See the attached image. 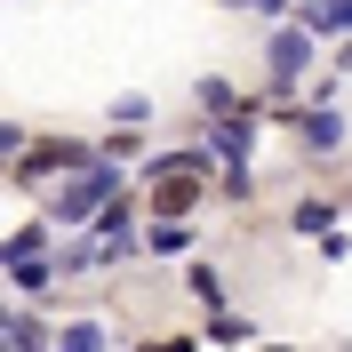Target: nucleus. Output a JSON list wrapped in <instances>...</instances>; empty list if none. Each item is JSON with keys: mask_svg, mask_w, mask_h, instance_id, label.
<instances>
[{"mask_svg": "<svg viewBox=\"0 0 352 352\" xmlns=\"http://www.w3.org/2000/svg\"><path fill=\"white\" fill-rule=\"evenodd\" d=\"M112 184H120V168H112V160H88V168H80V184H72V192H56V224H80L88 208L112 192Z\"/></svg>", "mask_w": 352, "mask_h": 352, "instance_id": "obj_1", "label": "nucleus"}, {"mask_svg": "<svg viewBox=\"0 0 352 352\" xmlns=\"http://www.w3.org/2000/svg\"><path fill=\"white\" fill-rule=\"evenodd\" d=\"M88 144H32V160H16V184H41V176H56V168H88Z\"/></svg>", "mask_w": 352, "mask_h": 352, "instance_id": "obj_2", "label": "nucleus"}, {"mask_svg": "<svg viewBox=\"0 0 352 352\" xmlns=\"http://www.w3.org/2000/svg\"><path fill=\"white\" fill-rule=\"evenodd\" d=\"M312 56V32L305 24H288V32H272V80H296V65Z\"/></svg>", "mask_w": 352, "mask_h": 352, "instance_id": "obj_3", "label": "nucleus"}, {"mask_svg": "<svg viewBox=\"0 0 352 352\" xmlns=\"http://www.w3.org/2000/svg\"><path fill=\"white\" fill-rule=\"evenodd\" d=\"M305 144L312 153H336V144H344V120H336V112H305Z\"/></svg>", "mask_w": 352, "mask_h": 352, "instance_id": "obj_4", "label": "nucleus"}, {"mask_svg": "<svg viewBox=\"0 0 352 352\" xmlns=\"http://www.w3.org/2000/svg\"><path fill=\"white\" fill-rule=\"evenodd\" d=\"M305 32H312V41H320V32H344V24H352V0H312V8H305Z\"/></svg>", "mask_w": 352, "mask_h": 352, "instance_id": "obj_5", "label": "nucleus"}, {"mask_svg": "<svg viewBox=\"0 0 352 352\" xmlns=\"http://www.w3.org/2000/svg\"><path fill=\"white\" fill-rule=\"evenodd\" d=\"M65 352H104V329H96V320H72V329H65Z\"/></svg>", "mask_w": 352, "mask_h": 352, "instance_id": "obj_6", "label": "nucleus"}, {"mask_svg": "<svg viewBox=\"0 0 352 352\" xmlns=\"http://www.w3.org/2000/svg\"><path fill=\"white\" fill-rule=\"evenodd\" d=\"M329 224H336L329 200H305V208H296V232H329Z\"/></svg>", "mask_w": 352, "mask_h": 352, "instance_id": "obj_7", "label": "nucleus"}, {"mask_svg": "<svg viewBox=\"0 0 352 352\" xmlns=\"http://www.w3.org/2000/svg\"><path fill=\"white\" fill-rule=\"evenodd\" d=\"M192 296H200V305H224V280L208 272V264H192Z\"/></svg>", "mask_w": 352, "mask_h": 352, "instance_id": "obj_8", "label": "nucleus"}, {"mask_svg": "<svg viewBox=\"0 0 352 352\" xmlns=\"http://www.w3.org/2000/svg\"><path fill=\"white\" fill-rule=\"evenodd\" d=\"M217 153H232V160L248 153V120H224V129H217Z\"/></svg>", "mask_w": 352, "mask_h": 352, "instance_id": "obj_9", "label": "nucleus"}, {"mask_svg": "<svg viewBox=\"0 0 352 352\" xmlns=\"http://www.w3.org/2000/svg\"><path fill=\"white\" fill-rule=\"evenodd\" d=\"M200 112H232V88H224V80H200Z\"/></svg>", "mask_w": 352, "mask_h": 352, "instance_id": "obj_10", "label": "nucleus"}, {"mask_svg": "<svg viewBox=\"0 0 352 352\" xmlns=\"http://www.w3.org/2000/svg\"><path fill=\"white\" fill-rule=\"evenodd\" d=\"M16 144H24V136H16V129H0V153H16Z\"/></svg>", "mask_w": 352, "mask_h": 352, "instance_id": "obj_11", "label": "nucleus"}, {"mask_svg": "<svg viewBox=\"0 0 352 352\" xmlns=\"http://www.w3.org/2000/svg\"><path fill=\"white\" fill-rule=\"evenodd\" d=\"M153 352H192V344H184V336H168V344H153Z\"/></svg>", "mask_w": 352, "mask_h": 352, "instance_id": "obj_12", "label": "nucleus"}, {"mask_svg": "<svg viewBox=\"0 0 352 352\" xmlns=\"http://www.w3.org/2000/svg\"><path fill=\"white\" fill-rule=\"evenodd\" d=\"M232 8H280V0H232Z\"/></svg>", "mask_w": 352, "mask_h": 352, "instance_id": "obj_13", "label": "nucleus"}, {"mask_svg": "<svg viewBox=\"0 0 352 352\" xmlns=\"http://www.w3.org/2000/svg\"><path fill=\"white\" fill-rule=\"evenodd\" d=\"M0 329H8V312H0Z\"/></svg>", "mask_w": 352, "mask_h": 352, "instance_id": "obj_14", "label": "nucleus"}]
</instances>
